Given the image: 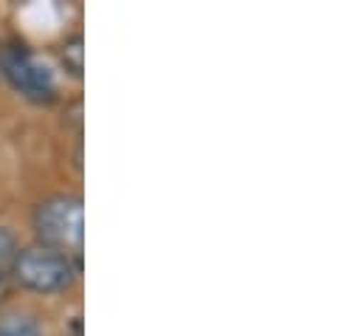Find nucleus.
Here are the masks:
<instances>
[{"instance_id":"nucleus-2","label":"nucleus","mask_w":364,"mask_h":336,"mask_svg":"<svg viewBox=\"0 0 364 336\" xmlns=\"http://www.w3.org/2000/svg\"><path fill=\"white\" fill-rule=\"evenodd\" d=\"M0 74L17 93H23L31 102L48 105L57 96V83L51 68L23 43H6L0 48Z\"/></svg>"},{"instance_id":"nucleus-3","label":"nucleus","mask_w":364,"mask_h":336,"mask_svg":"<svg viewBox=\"0 0 364 336\" xmlns=\"http://www.w3.org/2000/svg\"><path fill=\"white\" fill-rule=\"evenodd\" d=\"M74 274H77V266L71 263V257L46 249V246L23 249L14 263L17 283L37 294H54V291L68 288Z\"/></svg>"},{"instance_id":"nucleus-6","label":"nucleus","mask_w":364,"mask_h":336,"mask_svg":"<svg viewBox=\"0 0 364 336\" xmlns=\"http://www.w3.org/2000/svg\"><path fill=\"white\" fill-rule=\"evenodd\" d=\"M60 54H63V65H65V71H71V77H82V54H85V48H82V37L77 34V37L65 40Z\"/></svg>"},{"instance_id":"nucleus-7","label":"nucleus","mask_w":364,"mask_h":336,"mask_svg":"<svg viewBox=\"0 0 364 336\" xmlns=\"http://www.w3.org/2000/svg\"><path fill=\"white\" fill-rule=\"evenodd\" d=\"M6 291H9V280H0V300L6 297Z\"/></svg>"},{"instance_id":"nucleus-1","label":"nucleus","mask_w":364,"mask_h":336,"mask_svg":"<svg viewBox=\"0 0 364 336\" xmlns=\"http://www.w3.org/2000/svg\"><path fill=\"white\" fill-rule=\"evenodd\" d=\"M34 235L40 246L54 249V252L71 254L82 252V201L77 195H54L43 201L34 209Z\"/></svg>"},{"instance_id":"nucleus-5","label":"nucleus","mask_w":364,"mask_h":336,"mask_svg":"<svg viewBox=\"0 0 364 336\" xmlns=\"http://www.w3.org/2000/svg\"><path fill=\"white\" fill-rule=\"evenodd\" d=\"M20 257V246L9 229H0V280H9L14 274V263Z\"/></svg>"},{"instance_id":"nucleus-8","label":"nucleus","mask_w":364,"mask_h":336,"mask_svg":"<svg viewBox=\"0 0 364 336\" xmlns=\"http://www.w3.org/2000/svg\"><path fill=\"white\" fill-rule=\"evenodd\" d=\"M77 336H80V331H77Z\"/></svg>"},{"instance_id":"nucleus-4","label":"nucleus","mask_w":364,"mask_h":336,"mask_svg":"<svg viewBox=\"0 0 364 336\" xmlns=\"http://www.w3.org/2000/svg\"><path fill=\"white\" fill-rule=\"evenodd\" d=\"M0 336H43V325L34 314L9 311L0 314Z\"/></svg>"}]
</instances>
